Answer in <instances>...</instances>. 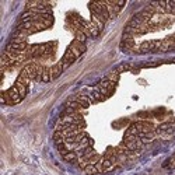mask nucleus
Returning a JSON list of instances; mask_svg holds the SVG:
<instances>
[{
  "instance_id": "obj_1",
  "label": "nucleus",
  "mask_w": 175,
  "mask_h": 175,
  "mask_svg": "<svg viewBox=\"0 0 175 175\" xmlns=\"http://www.w3.org/2000/svg\"><path fill=\"white\" fill-rule=\"evenodd\" d=\"M63 66H62V63H58V65H55V66H52L50 67V77H52V80L53 79H58L60 74H62V71H63Z\"/></svg>"
},
{
  "instance_id": "obj_2",
  "label": "nucleus",
  "mask_w": 175,
  "mask_h": 175,
  "mask_svg": "<svg viewBox=\"0 0 175 175\" xmlns=\"http://www.w3.org/2000/svg\"><path fill=\"white\" fill-rule=\"evenodd\" d=\"M84 171H85V174H88V175H97V174H98L97 167H95V165H93V164L87 165V167L84 168Z\"/></svg>"
}]
</instances>
